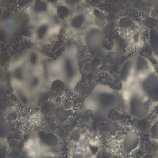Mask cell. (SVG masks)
I'll use <instances>...</instances> for the list:
<instances>
[{
  "label": "cell",
  "instance_id": "cell-1",
  "mask_svg": "<svg viewBox=\"0 0 158 158\" xmlns=\"http://www.w3.org/2000/svg\"><path fill=\"white\" fill-rule=\"evenodd\" d=\"M124 100L129 112L143 118L158 104V76L150 61L137 57L129 61Z\"/></svg>",
  "mask_w": 158,
  "mask_h": 158
},
{
  "label": "cell",
  "instance_id": "cell-2",
  "mask_svg": "<svg viewBox=\"0 0 158 158\" xmlns=\"http://www.w3.org/2000/svg\"><path fill=\"white\" fill-rule=\"evenodd\" d=\"M154 45H153V51L156 56V59L158 61V27L154 30Z\"/></svg>",
  "mask_w": 158,
  "mask_h": 158
}]
</instances>
